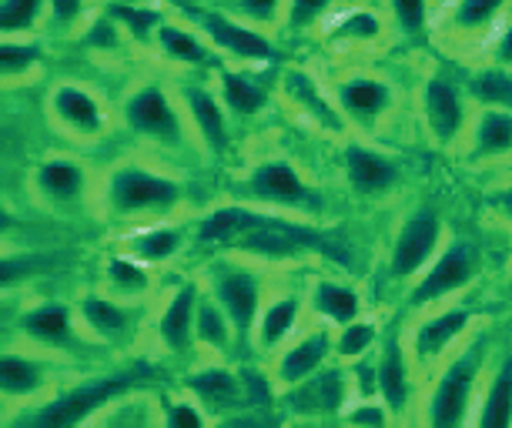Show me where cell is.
<instances>
[{
    "label": "cell",
    "instance_id": "obj_1",
    "mask_svg": "<svg viewBox=\"0 0 512 428\" xmlns=\"http://www.w3.org/2000/svg\"><path fill=\"white\" fill-rule=\"evenodd\" d=\"M108 211L114 218H138V214H164L181 201V184L164 174L144 171L138 164H124L108 178Z\"/></svg>",
    "mask_w": 512,
    "mask_h": 428
},
{
    "label": "cell",
    "instance_id": "obj_2",
    "mask_svg": "<svg viewBox=\"0 0 512 428\" xmlns=\"http://www.w3.org/2000/svg\"><path fill=\"white\" fill-rule=\"evenodd\" d=\"M479 368H482V348L472 345L466 355H459L456 362L442 372L436 392H432L429 412H425V422L436 425V428L466 425L469 422L472 392H476Z\"/></svg>",
    "mask_w": 512,
    "mask_h": 428
},
{
    "label": "cell",
    "instance_id": "obj_3",
    "mask_svg": "<svg viewBox=\"0 0 512 428\" xmlns=\"http://www.w3.org/2000/svg\"><path fill=\"white\" fill-rule=\"evenodd\" d=\"M124 121H128L131 131L164 144V148H181L185 144V121H181L175 101L158 84L141 87L124 101Z\"/></svg>",
    "mask_w": 512,
    "mask_h": 428
},
{
    "label": "cell",
    "instance_id": "obj_4",
    "mask_svg": "<svg viewBox=\"0 0 512 428\" xmlns=\"http://www.w3.org/2000/svg\"><path fill=\"white\" fill-rule=\"evenodd\" d=\"M211 295L228 311L238 335H251L262 315V278L245 265H215L211 268Z\"/></svg>",
    "mask_w": 512,
    "mask_h": 428
},
{
    "label": "cell",
    "instance_id": "obj_5",
    "mask_svg": "<svg viewBox=\"0 0 512 428\" xmlns=\"http://www.w3.org/2000/svg\"><path fill=\"white\" fill-rule=\"evenodd\" d=\"M138 385L134 375H118V378H104V382H91V385H81L74 392L61 395L57 402L44 405L41 412L34 418H27L31 425H41V428H67V425H81L88 418L104 408L108 402H114L118 395H124L128 388Z\"/></svg>",
    "mask_w": 512,
    "mask_h": 428
},
{
    "label": "cell",
    "instance_id": "obj_6",
    "mask_svg": "<svg viewBox=\"0 0 512 428\" xmlns=\"http://www.w3.org/2000/svg\"><path fill=\"white\" fill-rule=\"evenodd\" d=\"M479 271V251L472 241H452V245L442 251V255L432 261V268L415 281L409 305L412 308H425L432 301L452 295V291L466 288Z\"/></svg>",
    "mask_w": 512,
    "mask_h": 428
},
{
    "label": "cell",
    "instance_id": "obj_7",
    "mask_svg": "<svg viewBox=\"0 0 512 428\" xmlns=\"http://www.w3.org/2000/svg\"><path fill=\"white\" fill-rule=\"evenodd\" d=\"M442 241V218L432 208L415 211L402 225L399 238L392 245V275L395 278H412L419 275V268L436 255Z\"/></svg>",
    "mask_w": 512,
    "mask_h": 428
},
{
    "label": "cell",
    "instance_id": "obj_8",
    "mask_svg": "<svg viewBox=\"0 0 512 428\" xmlns=\"http://www.w3.org/2000/svg\"><path fill=\"white\" fill-rule=\"evenodd\" d=\"M248 191L255 194L258 201L278 204V208H305V211L322 208V201L308 191V184L298 178V171L285 161L258 164L248 178Z\"/></svg>",
    "mask_w": 512,
    "mask_h": 428
},
{
    "label": "cell",
    "instance_id": "obj_9",
    "mask_svg": "<svg viewBox=\"0 0 512 428\" xmlns=\"http://www.w3.org/2000/svg\"><path fill=\"white\" fill-rule=\"evenodd\" d=\"M198 17H201V27H205V34L221 47V51L235 57V61L265 64V61H272V57H275L272 41L262 37L258 31H251L248 24H238L235 17H225V14H218V11L198 14Z\"/></svg>",
    "mask_w": 512,
    "mask_h": 428
},
{
    "label": "cell",
    "instance_id": "obj_10",
    "mask_svg": "<svg viewBox=\"0 0 512 428\" xmlns=\"http://www.w3.org/2000/svg\"><path fill=\"white\" fill-rule=\"evenodd\" d=\"M469 325H472V311L466 308H449L436 318H425L422 325L415 328V338H412L415 365H422V368L436 365L439 358L469 332Z\"/></svg>",
    "mask_w": 512,
    "mask_h": 428
},
{
    "label": "cell",
    "instance_id": "obj_11",
    "mask_svg": "<svg viewBox=\"0 0 512 428\" xmlns=\"http://www.w3.org/2000/svg\"><path fill=\"white\" fill-rule=\"evenodd\" d=\"M51 114L64 124L71 134L81 138H98L104 131V107L91 91L77 84H57L51 91Z\"/></svg>",
    "mask_w": 512,
    "mask_h": 428
},
{
    "label": "cell",
    "instance_id": "obj_12",
    "mask_svg": "<svg viewBox=\"0 0 512 428\" xmlns=\"http://www.w3.org/2000/svg\"><path fill=\"white\" fill-rule=\"evenodd\" d=\"M198 301H201V291H198L195 281H188L185 288L175 291V298L168 301V308L161 311V318H158V338L164 342V348H168V352L185 355L188 348L198 342V338H195Z\"/></svg>",
    "mask_w": 512,
    "mask_h": 428
},
{
    "label": "cell",
    "instance_id": "obj_13",
    "mask_svg": "<svg viewBox=\"0 0 512 428\" xmlns=\"http://www.w3.org/2000/svg\"><path fill=\"white\" fill-rule=\"evenodd\" d=\"M422 107H425V121H429L432 134L439 144L456 141L462 128H466V104H462L459 91L442 77H432L422 91Z\"/></svg>",
    "mask_w": 512,
    "mask_h": 428
},
{
    "label": "cell",
    "instance_id": "obj_14",
    "mask_svg": "<svg viewBox=\"0 0 512 428\" xmlns=\"http://www.w3.org/2000/svg\"><path fill=\"white\" fill-rule=\"evenodd\" d=\"M328 352H335V342H332V332H312L305 335L302 342L288 345L282 355H278V365H275V382L282 388H295L302 385L305 378H312L322 362L328 358Z\"/></svg>",
    "mask_w": 512,
    "mask_h": 428
},
{
    "label": "cell",
    "instance_id": "obj_15",
    "mask_svg": "<svg viewBox=\"0 0 512 428\" xmlns=\"http://www.w3.org/2000/svg\"><path fill=\"white\" fill-rule=\"evenodd\" d=\"M345 171H349L352 188L359 194H382L399 184V168H395V161H389L379 151L359 148V144H349V148H345Z\"/></svg>",
    "mask_w": 512,
    "mask_h": 428
},
{
    "label": "cell",
    "instance_id": "obj_16",
    "mask_svg": "<svg viewBox=\"0 0 512 428\" xmlns=\"http://www.w3.org/2000/svg\"><path fill=\"white\" fill-rule=\"evenodd\" d=\"M77 315H81L84 328L104 338V342H121V338H128L134 332L131 308H124L104 295H84L77 301Z\"/></svg>",
    "mask_w": 512,
    "mask_h": 428
},
{
    "label": "cell",
    "instance_id": "obj_17",
    "mask_svg": "<svg viewBox=\"0 0 512 428\" xmlns=\"http://www.w3.org/2000/svg\"><path fill=\"white\" fill-rule=\"evenodd\" d=\"M181 101H185L188 118L195 124V131L201 134V141L208 144V151H215V154L225 151L228 148V124H225V111H221V104L215 97L195 84H188V87H181Z\"/></svg>",
    "mask_w": 512,
    "mask_h": 428
},
{
    "label": "cell",
    "instance_id": "obj_18",
    "mask_svg": "<svg viewBox=\"0 0 512 428\" xmlns=\"http://www.w3.org/2000/svg\"><path fill=\"white\" fill-rule=\"evenodd\" d=\"M275 218H268L262 211H251V208H241V204H228V208H218L211 211L208 218H201L198 225V241L201 245H218V241H238L241 235L248 231L262 228V225H272Z\"/></svg>",
    "mask_w": 512,
    "mask_h": 428
},
{
    "label": "cell",
    "instance_id": "obj_19",
    "mask_svg": "<svg viewBox=\"0 0 512 428\" xmlns=\"http://www.w3.org/2000/svg\"><path fill=\"white\" fill-rule=\"evenodd\" d=\"M338 104H342V111L349 114V118L375 121L379 114L389 111L392 91L379 77H349V81L338 84Z\"/></svg>",
    "mask_w": 512,
    "mask_h": 428
},
{
    "label": "cell",
    "instance_id": "obj_20",
    "mask_svg": "<svg viewBox=\"0 0 512 428\" xmlns=\"http://www.w3.org/2000/svg\"><path fill=\"white\" fill-rule=\"evenodd\" d=\"M185 388L208 412H225V408L241 405V382L228 368H201V372L185 378Z\"/></svg>",
    "mask_w": 512,
    "mask_h": 428
},
{
    "label": "cell",
    "instance_id": "obj_21",
    "mask_svg": "<svg viewBox=\"0 0 512 428\" xmlns=\"http://www.w3.org/2000/svg\"><path fill=\"white\" fill-rule=\"evenodd\" d=\"M21 332L27 338L41 345H51V348H61V345H71L74 342V318H71V308L67 305H57V301H47V305H37L34 311H27L21 318Z\"/></svg>",
    "mask_w": 512,
    "mask_h": 428
},
{
    "label": "cell",
    "instance_id": "obj_22",
    "mask_svg": "<svg viewBox=\"0 0 512 428\" xmlns=\"http://www.w3.org/2000/svg\"><path fill=\"white\" fill-rule=\"evenodd\" d=\"M34 188L51 201H77L88 191V174L67 158H47L34 174Z\"/></svg>",
    "mask_w": 512,
    "mask_h": 428
},
{
    "label": "cell",
    "instance_id": "obj_23",
    "mask_svg": "<svg viewBox=\"0 0 512 428\" xmlns=\"http://www.w3.org/2000/svg\"><path fill=\"white\" fill-rule=\"evenodd\" d=\"M298 315H302V301H298L295 295H285V298L272 301V305L258 315L255 345L262 348V355L275 352V348L292 335V328L298 325Z\"/></svg>",
    "mask_w": 512,
    "mask_h": 428
},
{
    "label": "cell",
    "instance_id": "obj_24",
    "mask_svg": "<svg viewBox=\"0 0 512 428\" xmlns=\"http://www.w3.org/2000/svg\"><path fill=\"white\" fill-rule=\"evenodd\" d=\"M375 378H379V392L385 398V405H389L392 412H405V408H409L412 385H409V362H405V352L399 342L385 345V355H382Z\"/></svg>",
    "mask_w": 512,
    "mask_h": 428
},
{
    "label": "cell",
    "instance_id": "obj_25",
    "mask_svg": "<svg viewBox=\"0 0 512 428\" xmlns=\"http://www.w3.org/2000/svg\"><path fill=\"white\" fill-rule=\"evenodd\" d=\"M47 385V368L41 362L27 355L4 352L0 358V388L7 398H34L37 392H44Z\"/></svg>",
    "mask_w": 512,
    "mask_h": 428
},
{
    "label": "cell",
    "instance_id": "obj_26",
    "mask_svg": "<svg viewBox=\"0 0 512 428\" xmlns=\"http://www.w3.org/2000/svg\"><path fill=\"white\" fill-rule=\"evenodd\" d=\"M512 151V111L509 107H489L479 114L472 131V154L479 158H499Z\"/></svg>",
    "mask_w": 512,
    "mask_h": 428
},
{
    "label": "cell",
    "instance_id": "obj_27",
    "mask_svg": "<svg viewBox=\"0 0 512 428\" xmlns=\"http://www.w3.org/2000/svg\"><path fill=\"white\" fill-rule=\"evenodd\" d=\"M312 311L318 318L332 321V325H349L362 315V301L352 288L335 285V281H315L312 288Z\"/></svg>",
    "mask_w": 512,
    "mask_h": 428
},
{
    "label": "cell",
    "instance_id": "obj_28",
    "mask_svg": "<svg viewBox=\"0 0 512 428\" xmlns=\"http://www.w3.org/2000/svg\"><path fill=\"white\" fill-rule=\"evenodd\" d=\"M476 425H482V428L512 425V358L502 362L496 378L489 382V392H486V398H482V405L476 412Z\"/></svg>",
    "mask_w": 512,
    "mask_h": 428
},
{
    "label": "cell",
    "instance_id": "obj_29",
    "mask_svg": "<svg viewBox=\"0 0 512 428\" xmlns=\"http://www.w3.org/2000/svg\"><path fill=\"white\" fill-rule=\"evenodd\" d=\"M231 335H235V325H231L228 311L218 305L215 295H201L198 301V318H195V338L211 352H225L231 345Z\"/></svg>",
    "mask_w": 512,
    "mask_h": 428
},
{
    "label": "cell",
    "instance_id": "obj_30",
    "mask_svg": "<svg viewBox=\"0 0 512 428\" xmlns=\"http://www.w3.org/2000/svg\"><path fill=\"white\" fill-rule=\"evenodd\" d=\"M154 41H158L161 54L168 57V61H175V64L201 67V64L211 61L208 47L201 44L198 37L188 31V27H181V24H161L158 27V37H154Z\"/></svg>",
    "mask_w": 512,
    "mask_h": 428
},
{
    "label": "cell",
    "instance_id": "obj_31",
    "mask_svg": "<svg viewBox=\"0 0 512 428\" xmlns=\"http://www.w3.org/2000/svg\"><path fill=\"white\" fill-rule=\"evenodd\" d=\"M285 94L292 97V101H295L298 107H302V111L312 114V118H315L318 124H322V128H332V131L342 128L338 114L325 104V97L318 94V87H315V81H312L308 74H302V71H288V74H285Z\"/></svg>",
    "mask_w": 512,
    "mask_h": 428
},
{
    "label": "cell",
    "instance_id": "obj_32",
    "mask_svg": "<svg viewBox=\"0 0 512 428\" xmlns=\"http://www.w3.org/2000/svg\"><path fill=\"white\" fill-rule=\"evenodd\" d=\"M181 245H185V231L181 228H148V231H141V235H134L128 238V251L138 261H168V258H175Z\"/></svg>",
    "mask_w": 512,
    "mask_h": 428
},
{
    "label": "cell",
    "instance_id": "obj_33",
    "mask_svg": "<svg viewBox=\"0 0 512 428\" xmlns=\"http://www.w3.org/2000/svg\"><path fill=\"white\" fill-rule=\"evenodd\" d=\"M221 101L228 104V111L248 118V114H258L265 107V91L251 84L245 74L221 71Z\"/></svg>",
    "mask_w": 512,
    "mask_h": 428
},
{
    "label": "cell",
    "instance_id": "obj_34",
    "mask_svg": "<svg viewBox=\"0 0 512 428\" xmlns=\"http://www.w3.org/2000/svg\"><path fill=\"white\" fill-rule=\"evenodd\" d=\"M292 392L295 398H308L315 412H335L338 405H345V385L338 372H318L305 378L302 385H295Z\"/></svg>",
    "mask_w": 512,
    "mask_h": 428
},
{
    "label": "cell",
    "instance_id": "obj_35",
    "mask_svg": "<svg viewBox=\"0 0 512 428\" xmlns=\"http://www.w3.org/2000/svg\"><path fill=\"white\" fill-rule=\"evenodd\" d=\"M469 91L489 107H512V67H492L472 77Z\"/></svg>",
    "mask_w": 512,
    "mask_h": 428
},
{
    "label": "cell",
    "instance_id": "obj_36",
    "mask_svg": "<svg viewBox=\"0 0 512 428\" xmlns=\"http://www.w3.org/2000/svg\"><path fill=\"white\" fill-rule=\"evenodd\" d=\"M506 7V0H459L452 11V27L456 34H479L496 21Z\"/></svg>",
    "mask_w": 512,
    "mask_h": 428
},
{
    "label": "cell",
    "instance_id": "obj_37",
    "mask_svg": "<svg viewBox=\"0 0 512 428\" xmlns=\"http://www.w3.org/2000/svg\"><path fill=\"white\" fill-rule=\"evenodd\" d=\"M108 285L114 295L121 298H138L144 291L151 288V278L148 271L138 265V258H111L108 261Z\"/></svg>",
    "mask_w": 512,
    "mask_h": 428
},
{
    "label": "cell",
    "instance_id": "obj_38",
    "mask_svg": "<svg viewBox=\"0 0 512 428\" xmlns=\"http://www.w3.org/2000/svg\"><path fill=\"white\" fill-rule=\"evenodd\" d=\"M372 342H375V325L372 321L355 318V321H349V325H342V332H338V338H335V352L342 358H359V355L369 352Z\"/></svg>",
    "mask_w": 512,
    "mask_h": 428
},
{
    "label": "cell",
    "instance_id": "obj_39",
    "mask_svg": "<svg viewBox=\"0 0 512 428\" xmlns=\"http://www.w3.org/2000/svg\"><path fill=\"white\" fill-rule=\"evenodd\" d=\"M41 4L44 0H4L0 4V31H4V37L27 31L41 14Z\"/></svg>",
    "mask_w": 512,
    "mask_h": 428
},
{
    "label": "cell",
    "instance_id": "obj_40",
    "mask_svg": "<svg viewBox=\"0 0 512 428\" xmlns=\"http://www.w3.org/2000/svg\"><path fill=\"white\" fill-rule=\"evenodd\" d=\"M51 268H54V255H21V258L7 255L4 268H0V281H4V288H11L14 281L41 275V271H51Z\"/></svg>",
    "mask_w": 512,
    "mask_h": 428
},
{
    "label": "cell",
    "instance_id": "obj_41",
    "mask_svg": "<svg viewBox=\"0 0 512 428\" xmlns=\"http://www.w3.org/2000/svg\"><path fill=\"white\" fill-rule=\"evenodd\" d=\"M114 17L128 24L131 34L138 37V41H151V37H158L161 17L154 14V11H148V7H141V4H118V7H114Z\"/></svg>",
    "mask_w": 512,
    "mask_h": 428
},
{
    "label": "cell",
    "instance_id": "obj_42",
    "mask_svg": "<svg viewBox=\"0 0 512 428\" xmlns=\"http://www.w3.org/2000/svg\"><path fill=\"white\" fill-rule=\"evenodd\" d=\"M37 64V47L31 44H14L11 37H4V47H0V71H4L7 81L27 74Z\"/></svg>",
    "mask_w": 512,
    "mask_h": 428
},
{
    "label": "cell",
    "instance_id": "obj_43",
    "mask_svg": "<svg viewBox=\"0 0 512 428\" xmlns=\"http://www.w3.org/2000/svg\"><path fill=\"white\" fill-rule=\"evenodd\" d=\"M332 4L335 0H288V31H308Z\"/></svg>",
    "mask_w": 512,
    "mask_h": 428
},
{
    "label": "cell",
    "instance_id": "obj_44",
    "mask_svg": "<svg viewBox=\"0 0 512 428\" xmlns=\"http://www.w3.org/2000/svg\"><path fill=\"white\" fill-rule=\"evenodd\" d=\"M379 34H382L379 17L369 11H355L338 24V37H345V41H375Z\"/></svg>",
    "mask_w": 512,
    "mask_h": 428
},
{
    "label": "cell",
    "instance_id": "obj_45",
    "mask_svg": "<svg viewBox=\"0 0 512 428\" xmlns=\"http://www.w3.org/2000/svg\"><path fill=\"white\" fill-rule=\"evenodd\" d=\"M211 415L201 412V402H164V425L171 428H201L208 425Z\"/></svg>",
    "mask_w": 512,
    "mask_h": 428
},
{
    "label": "cell",
    "instance_id": "obj_46",
    "mask_svg": "<svg viewBox=\"0 0 512 428\" xmlns=\"http://www.w3.org/2000/svg\"><path fill=\"white\" fill-rule=\"evenodd\" d=\"M392 14L405 34H419L425 27V0H392Z\"/></svg>",
    "mask_w": 512,
    "mask_h": 428
},
{
    "label": "cell",
    "instance_id": "obj_47",
    "mask_svg": "<svg viewBox=\"0 0 512 428\" xmlns=\"http://www.w3.org/2000/svg\"><path fill=\"white\" fill-rule=\"evenodd\" d=\"M238 11L255 24H275L282 0H238Z\"/></svg>",
    "mask_w": 512,
    "mask_h": 428
},
{
    "label": "cell",
    "instance_id": "obj_48",
    "mask_svg": "<svg viewBox=\"0 0 512 428\" xmlns=\"http://www.w3.org/2000/svg\"><path fill=\"white\" fill-rule=\"evenodd\" d=\"M84 14V0H51V17L57 27H71Z\"/></svg>",
    "mask_w": 512,
    "mask_h": 428
},
{
    "label": "cell",
    "instance_id": "obj_49",
    "mask_svg": "<svg viewBox=\"0 0 512 428\" xmlns=\"http://www.w3.org/2000/svg\"><path fill=\"white\" fill-rule=\"evenodd\" d=\"M345 422L349 425H385L389 422V415L382 412V405H359L355 412L345 415Z\"/></svg>",
    "mask_w": 512,
    "mask_h": 428
},
{
    "label": "cell",
    "instance_id": "obj_50",
    "mask_svg": "<svg viewBox=\"0 0 512 428\" xmlns=\"http://www.w3.org/2000/svg\"><path fill=\"white\" fill-rule=\"evenodd\" d=\"M496 61L502 64V67H512V24L502 31V37H499V47H496Z\"/></svg>",
    "mask_w": 512,
    "mask_h": 428
},
{
    "label": "cell",
    "instance_id": "obj_51",
    "mask_svg": "<svg viewBox=\"0 0 512 428\" xmlns=\"http://www.w3.org/2000/svg\"><path fill=\"white\" fill-rule=\"evenodd\" d=\"M492 204H496V208L506 214V218L512 221V188H506V191H499L496 198H492Z\"/></svg>",
    "mask_w": 512,
    "mask_h": 428
},
{
    "label": "cell",
    "instance_id": "obj_52",
    "mask_svg": "<svg viewBox=\"0 0 512 428\" xmlns=\"http://www.w3.org/2000/svg\"><path fill=\"white\" fill-rule=\"evenodd\" d=\"M124 4H144V0H124Z\"/></svg>",
    "mask_w": 512,
    "mask_h": 428
}]
</instances>
